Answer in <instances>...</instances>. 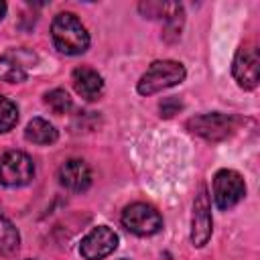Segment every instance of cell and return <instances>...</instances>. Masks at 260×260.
<instances>
[{
    "instance_id": "obj_10",
    "label": "cell",
    "mask_w": 260,
    "mask_h": 260,
    "mask_svg": "<svg viewBox=\"0 0 260 260\" xmlns=\"http://www.w3.org/2000/svg\"><path fill=\"white\" fill-rule=\"evenodd\" d=\"M59 181L69 191H85L91 183V171L81 158H71L59 169Z\"/></svg>"
},
{
    "instance_id": "obj_19",
    "label": "cell",
    "mask_w": 260,
    "mask_h": 260,
    "mask_svg": "<svg viewBox=\"0 0 260 260\" xmlns=\"http://www.w3.org/2000/svg\"><path fill=\"white\" fill-rule=\"evenodd\" d=\"M122 260H126V258H122Z\"/></svg>"
},
{
    "instance_id": "obj_2",
    "label": "cell",
    "mask_w": 260,
    "mask_h": 260,
    "mask_svg": "<svg viewBox=\"0 0 260 260\" xmlns=\"http://www.w3.org/2000/svg\"><path fill=\"white\" fill-rule=\"evenodd\" d=\"M183 79H185V67L179 61H169V59L154 61L140 77L136 89L142 95H152L167 87L179 85Z\"/></svg>"
},
{
    "instance_id": "obj_8",
    "label": "cell",
    "mask_w": 260,
    "mask_h": 260,
    "mask_svg": "<svg viewBox=\"0 0 260 260\" xmlns=\"http://www.w3.org/2000/svg\"><path fill=\"white\" fill-rule=\"evenodd\" d=\"M118 246V236L114 230L108 225H98L93 228L79 244V254L85 260H102L110 256Z\"/></svg>"
},
{
    "instance_id": "obj_3",
    "label": "cell",
    "mask_w": 260,
    "mask_h": 260,
    "mask_svg": "<svg viewBox=\"0 0 260 260\" xmlns=\"http://www.w3.org/2000/svg\"><path fill=\"white\" fill-rule=\"evenodd\" d=\"M35 165L28 154L20 150H8L0 156V183L6 187H22L30 183Z\"/></svg>"
},
{
    "instance_id": "obj_1",
    "label": "cell",
    "mask_w": 260,
    "mask_h": 260,
    "mask_svg": "<svg viewBox=\"0 0 260 260\" xmlns=\"http://www.w3.org/2000/svg\"><path fill=\"white\" fill-rule=\"evenodd\" d=\"M51 37L55 47L65 55H81L89 47V35L79 18L71 12H61L51 24Z\"/></svg>"
},
{
    "instance_id": "obj_14",
    "label": "cell",
    "mask_w": 260,
    "mask_h": 260,
    "mask_svg": "<svg viewBox=\"0 0 260 260\" xmlns=\"http://www.w3.org/2000/svg\"><path fill=\"white\" fill-rule=\"evenodd\" d=\"M0 79L8 81V83H20L26 79V73H24L22 65H18L16 61H12L8 57H0Z\"/></svg>"
},
{
    "instance_id": "obj_5",
    "label": "cell",
    "mask_w": 260,
    "mask_h": 260,
    "mask_svg": "<svg viewBox=\"0 0 260 260\" xmlns=\"http://www.w3.org/2000/svg\"><path fill=\"white\" fill-rule=\"evenodd\" d=\"M246 195V185L240 173L232 169H221L213 177V199L219 209H230L242 201Z\"/></svg>"
},
{
    "instance_id": "obj_7",
    "label": "cell",
    "mask_w": 260,
    "mask_h": 260,
    "mask_svg": "<svg viewBox=\"0 0 260 260\" xmlns=\"http://www.w3.org/2000/svg\"><path fill=\"white\" fill-rule=\"evenodd\" d=\"M234 124L236 120L228 114H219V112H213V114H203V116H195L187 122V128L193 132V134H199L203 136L205 140H223L225 136L232 134L234 130Z\"/></svg>"
},
{
    "instance_id": "obj_6",
    "label": "cell",
    "mask_w": 260,
    "mask_h": 260,
    "mask_svg": "<svg viewBox=\"0 0 260 260\" xmlns=\"http://www.w3.org/2000/svg\"><path fill=\"white\" fill-rule=\"evenodd\" d=\"M234 77L240 87L244 89H254L260 79V59H258V49L250 43L242 45L234 57Z\"/></svg>"
},
{
    "instance_id": "obj_16",
    "label": "cell",
    "mask_w": 260,
    "mask_h": 260,
    "mask_svg": "<svg viewBox=\"0 0 260 260\" xmlns=\"http://www.w3.org/2000/svg\"><path fill=\"white\" fill-rule=\"evenodd\" d=\"M45 104L55 112V114H67L73 108V102L65 89H53L45 95Z\"/></svg>"
},
{
    "instance_id": "obj_9",
    "label": "cell",
    "mask_w": 260,
    "mask_h": 260,
    "mask_svg": "<svg viewBox=\"0 0 260 260\" xmlns=\"http://www.w3.org/2000/svg\"><path fill=\"white\" fill-rule=\"evenodd\" d=\"M211 230H213V221H211V205H209V197L205 187L199 189V195L195 197L193 203V219H191V242L193 246L201 248L207 244V240L211 238Z\"/></svg>"
},
{
    "instance_id": "obj_12",
    "label": "cell",
    "mask_w": 260,
    "mask_h": 260,
    "mask_svg": "<svg viewBox=\"0 0 260 260\" xmlns=\"http://www.w3.org/2000/svg\"><path fill=\"white\" fill-rule=\"evenodd\" d=\"M24 138L32 144H53L57 140V130L53 128V124H49L43 118H32L26 124L24 130Z\"/></svg>"
},
{
    "instance_id": "obj_17",
    "label": "cell",
    "mask_w": 260,
    "mask_h": 260,
    "mask_svg": "<svg viewBox=\"0 0 260 260\" xmlns=\"http://www.w3.org/2000/svg\"><path fill=\"white\" fill-rule=\"evenodd\" d=\"M181 108H183V106H181V102H179V100H173V98H169V100L160 102V114H162L165 118H171V116H173V114H177Z\"/></svg>"
},
{
    "instance_id": "obj_11",
    "label": "cell",
    "mask_w": 260,
    "mask_h": 260,
    "mask_svg": "<svg viewBox=\"0 0 260 260\" xmlns=\"http://www.w3.org/2000/svg\"><path fill=\"white\" fill-rule=\"evenodd\" d=\"M71 81H73V87L75 91L85 98V100H98L102 93H104V79L98 71L89 69V67H77L71 75Z\"/></svg>"
},
{
    "instance_id": "obj_18",
    "label": "cell",
    "mask_w": 260,
    "mask_h": 260,
    "mask_svg": "<svg viewBox=\"0 0 260 260\" xmlns=\"http://www.w3.org/2000/svg\"><path fill=\"white\" fill-rule=\"evenodd\" d=\"M4 14H6V4H4V2L0 0V20L4 18Z\"/></svg>"
},
{
    "instance_id": "obj_4",
    "label": "cell",
    "mask_w": 260,
    "mask_h": 260,
    "mask_svg": "<svg viewBox=\"0 0 260 260\" xmlns=\"http://www.w3.org/2000/svg\"><path fill=\"white\" fill-rule=\"evenodd\" d=\"M122 225L136 236H152L162 228V217L148 203H132L122 211Z\"/></svg>"
},
{
    "instance_id": "obj_15",
    "label": "cell",
    "mask_w": 260,
    "mask_h": 260,
    "mask_svg": "<svg viewBox=\"0 0 260 260\" xmlns=\"http://www.w3.org/2000/svg\"><path fill=\"white\" fill-rule=\"evenodd\" d=\"M18 120V108L12 100L0 95V134L12 130V126Z\"/></svg>"
},
{
    "instance_id": "obj_13",
    "label": "cell",
    "mask_w": 260,
    "mask_h": 260,
    "mask_svg": "<svg viewBox=\"0 0 260 260\" xmlns=\"http://www.w3.org/2000/svg\"><path fill=\"white\" fill-rule=\"evenodd\" d=\"M20 246V236L14 223L0 213V254L2 256H12Z\"/></svg>"
}]
</instances>
